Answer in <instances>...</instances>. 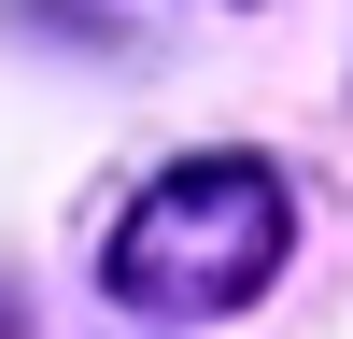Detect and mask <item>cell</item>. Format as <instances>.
<instances>
[{
	"label": "cell",
	"instance_id": "6da1fadb",
	"mask_svg": "<svg viewBox=\"0 0 353 339\" xmlns=\"http://www.w3.org/2000/svg\"><path fill=\"white\" fill-rule=\"evenodd\" d=\"M283 240H297V212H283V184L254 156H184V170H156V184L113 212L99 282L128 311H156V325H212V311L269 297Z\"/></svg>",
	"mask_w": 353,
	"mask_h": 339
}]
</instances>
